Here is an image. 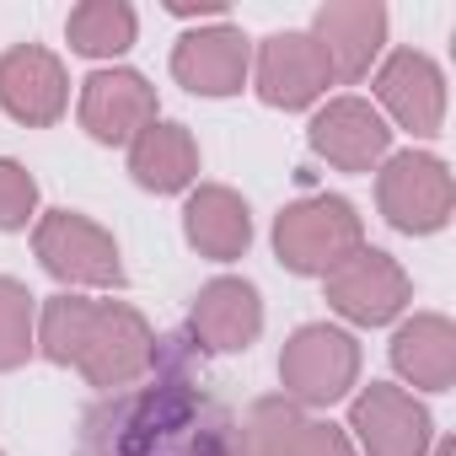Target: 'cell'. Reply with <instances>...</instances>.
<instances>
[{
  "mask_svg": "<svg viewBox=\"0 0 456 456\" xmlns=\"http://www.w3.org/2000/svg\"><path fill=\"white\" fill-rule=\"evenodd\" d=\"M151 124H156V86L140 70L113 65L81 81V129L97 145H129Z\"/></svg>",
  "mask_w": 456,
  "mask_h": 456,
  "instance_id": "7c38bea8",
  "label": "cell"
},
{
  "mask_svg": "<svg viewBox=\"0 0 456 456\" xmlns=\"http://www.w3.org/2000/svg\"><path fill=\"white\" fill-rule=\"evenodd\" d=\"M306 140L338 172H376L387 161V151H392V129H387V118L365 97H333L312 118Z\"/></svg>",
  "mask_w": 456,
  "mask_h": 456,
  "instance_id": "5bb4252c",
  "label": "cell"
},
{
  "mask_svg": "<svg viewBox=\"0 0 456 456\" xmlns=\"http://www.w3.org/2000/svg\"><path fill=\"white\" fill-rule=\"evenodd\" d=\"M183 237L199 258H215V264H232L253 248V215H248V199L225 183H204L188 193L183 204Z\"/></svg>",
  "mask_w": 456,
  "mask_h": 456,
  "instance_id": "e0dca14e",
  "label": "cell"
},
{
  "mask_svg": "<svg viewBox=\"0 0 456 456\" xmlns=\"http://www.w3.org/2000/svg\"><path fill=\"white\" fill-rule=\"evenodd\" d=\"M376 204L387 215V225L408 237H429L451 220V204H456V188H451V172L440 156L429 151H397L381 161L376 172Z\"/></svg>",
  "mask_w": 456,
  "mask_h": 456,
  "instance_id": "277c9868",
  "label": "cell"
},
{
  "mask_svg": "<svg viewBox=\"0 0 456 456\" xmlns=\"http://www.w3.org/2000/svg\"><path fill=\"white\" fill-rule=\"evenodd\" d=\"M188 328L204 349L215 354H242L258 333H264V301L248 280L237 274H220L209 280L199 296H193V312H188Z\"/></svg>",
  "mask_w": 456,
  "mask_h": 456,
  "instance_id": "2e32d148",
  "label": "cell"
},
{
  "mask_svg": "<svg viewBox=\"0 0 456 456\" xmlns=\"http://www.w3.org/2000/svg\"><path fill=\"white\" fill-rule=\"evenodd\" d=\"M392 365L408 387L424 392H451L456 381V328L440 312H413L392 333Z\"/></svg>",
  "mask_w": 456,
  "mask_h": 456,
  "instance_id": "ac0fdd59",
  "label": "cell"
},
{
  "mask_svg": "<svg viewBox=\"0 0 456 456\" xmlns=\"http://www.w3.org/2000/svg\"><path fill=\"white\" fill-rule=\"evenodd\" d=\"M322 290H328V306H333L344 322H354V328H381V322H392V317L408 306V296H413L403 264H397L392 253H381V248H360V253H349L344 264H333V269L322 274Z\"/></svg>",
  "mask_w": 456,
  "mask_h": 456,
  "instance_id": "8992f818",
  "label": "cell"
},
{
  "mask_svg": "<svg viewBox=\"0 0 456 456\" xmlns=\"http://www.w3.org/2000/svg\"><path fill=\"white\" fill-rule=\"evenodd\" d=\"M435 456H456V440H440V445H435Z\"/></svg>",
  "mask_w": 456,
  "mask_h": 456,
  "instance_id": "cb8c5ba5",
  "label": "cell"
},
{
  "mask_svg": "<svg viewBox=\"0 0 456 456\" xmlns=\"http://www.w3.org/2000/svg\"><path fill=\"white\" fill-rule=\"evenodd\" d=\"M312 44L322 49L333 81H360L370 76L387 44V6L381 0H333L312 17Z\"/></svg>",
  "mask_w": 456,
  "mask_h": 456,
  "instance_id": "9a60e30c",
  "label": "cell"
},
{
  "mask_svg": "<svg viewBox=\"0 0 456 456\" xmlns=\"http://www.w3.org/2000/svg\"><path fill=\"white\" fill-rule=\"evenodd\" d=\"M92 306H97V301H86V296H76V290L49 296L44 312H38V338H33V349H38L49 365H76L81 338H86V322H92Z\"/></svg>",
  "mask_w": 456,
  "mask_h": 456,
  "instance_id": "44dd1931",
  "label": "cell"
},
{
  "mask_svg": "<svg viewBox=\"0 0 456 456\" xmlns=\"http://www.w3.org/2000/svg\"><path fill=\"white\" fill-rule=\"evenodd\" d=\"M0 108L28 129L60 124V113L70 108V76H65L60 54H49L38 44H17L0 54Z\"/></svg>",
  "mask_w": 456,
  "mask_h": 456,
  "instance_id": "4fadbf2b",
  "label": "cell"
},
{
  "mask_svg": "<svg viewBox=\"0 0 456 456\" xmlns=\"http://www.w3.org/2000/svg\"><path fill=\"white\" fill-rule=\"evenodd\" d=\"M33 253L70 290H118L124 285L118 242H113V232H102L92 215L49 209L38 220V232H33Z\"/></svg>",
  "mask_w": 456,
  "mask_h": 456,
  "instance_id": "3957f363",
  "label": "cell"
},
{
  "mask_svg": "<svg viewBox=\"0 0 456 456\" xmlns=\"http://www.w3.org/2000/svg\"><path fill=\"white\" fill-rule=\"evenodd\" d=\"M38 215V183L22 161L0 156V232H22Z\"/></svg>",
  "mask_w": 456,
  "mask_h": 456,
  "instance_id": "603a6c76",
  "label": "cell"
},
{
  "mask_svg": "<svg viewBox=\"0 0 456 456\" xmlns=\"http://www.w3.org/2000/svg\"><path fill=\"white\" fill-rule=\"evenodd\" d=\"M349 445L354 456H429L435 440V419L429 408L387 381H370L354 403H349Z\"/></svg>",
  "mask_w": 456,
  "mask_h": 456,
  "instance_id": "52a82bcc",
  "label": "cell"
},
{
  "mask_svg": "<svg viewBox=\"0 0 456 456\" xmlns=\"http://www.w3.org/2000/svg\"><path fill=\"white\" fill-rule=\"evenodd\" d=\"M33 338H38V301H33V290L22 280H12V274H0V370L28 365Z\"/></svg>",
  "mask_w": 456,
  "mask_h": 456,
  "instance_id": "7402d4cb",
  "label": "cell"
},
{
  "mask_svg": "<svg viewBox=\"0 0 456 456\" xmlns=\"http://www.w3.org/2000/svg\"><path fill=\"white\" fill-rule=\"evenodd\" d=\"M172 76L193 97H237L248 86V76H253V44L232 22L193 28L172 49Z\"/></svg>",
  "mask_w": 456,
  "mask_h": 456,
  "instance_id": "9c48e42d",
  "label": "cell"
},
{
  "mask_svg": "<svg viewBox=\"0 0 456 456\" xmlns=\"http://www.w3.org/2000/svg\"><path fill=\"white\" fill-rule=\"evenodd\" d=\"M253 86H258V97L269 108L301 113V108H312L333 86V70H328L322 49L312 44V33H274V38L258 44Z\"/></svg>",
  "mask_w": 456,
  "mask_h": 456,
  "instance_id": "30bf717a",
  "label": "cell"
},
{
  "mask_svg": "<svg viewBox=\"0 0 456 456\" xmlns=\"http://www.w3.org/2000/svg\"><path fill=\"white\" fill-rule=\"evenodd\" d=\"M0 456H6V451H0Z\"/></svg>",
  "mask_w": 456,
  "mask_h": 456,
  "instance_id": "d4e9b609",
  "label": "cell"
},
{
  "mask_svg": "<svg viewBox=\"0 0 456 456\" xmlns=\"http://www.w3.org/2000/svg\"><path fill=\"white\" fill-rule=\"evenodd\" d=\"M360 248H365V220L338 193H306L285 204L274 220V253L290 274H328Z\"/></svg>",
  "mask_w": 456,
  "mask_h": 456,
  "instance_id": "6da1fadb",
  "label": "cell"
},
{
  "mask_svg": "<svg viewBox=\"0 0 456 456\" xmlns=\"http://www.w3.org/2000/svg\"><path fill=\"white\" fill-rule=\"evenodd\" d=\"M237 456H354L349 435L290 397H258L237 429Z\"/></svg>",
  "mask_w": 456,
  "mask_h": 456,
  "instance_id": "ba28073f",
  "label": "cell"
},
{
  "mask_svg": "<svg viewBox=\"0 0 456 456\" xmlns=\"http://www.w3.org/2000/svg\"><path fill=\"white\" fill-rule=\"evenodd\" d=\"M376 113H387L397 129L408 134H440L445 124V76L429 54L419 49H397L387 54V65L376 70Z\"/></svg>",
  "mask_w": 456,
  "mask_h": 456,
  "instance_id": "8fae6325",
  "label": "cell"
},
{
  "mask_svg": "<svg viewBox=\"0 0 456 456\" xmlns=\"http://www.w3.org/2000/svg\"><path fill=\"white\" fill-rule=\"evenodd\" d=\"M360 381V344L354 333L333 322H306L280 349V387L296 408H328L344 403Z\"/></svg>",
  "mask_w": 456,
  "mask_h": 456,
  "instance_id": "7a4b0ae2",
  "label": "cell"
},
{
  "mask_svg": "<svg viewBox=\"0 0 456 456\" xmlns=\"http://www.w3.org/2000/svg\"><path fill=\"white\" fill-rule=\"evenodd\" d=\"M129 172L145 193H183L199 177V145L183 124L156 118L129 140Z\"/></svg>",
  "mask_w": 456,
  "mask_h": 456,
  "instance_id": "d6986e66",
  "label": "cell"
},
{
  "mask_svg": "<svg viewBox=\"0 0 456 456\" xmlns=\"http://www.w3.org/2000/svg\"><path fill=\"white\" fill-rule=\"evenodd\" d=\"M151 360H156L151 322L129 301H97L92 322H86V338H81V354H76V370L92 387L118 392V387H134L151 370Z\"/></svg>",
  "mask_w": 456,
  "mask_h": 456,
  "instance_id": "5b68a950",
  "label": "cell"
},
{
  "mask_svg": "<svg viewBox=\"0 0 456 456\" xmlns=\"http://www.w3.org/2000/svg\"><path fill=\"white\" fill-rule=\"evenodd\" d=\"M134 33L140 22H134V6H124V0H86L65 17V38L86 60H118L134 44Z\"/></svg>",
  "mask_w": 456,
  "mask_h": 456,
  "instance_id": "ffe728a7",
  "label": "cell"
}]
</instances>
